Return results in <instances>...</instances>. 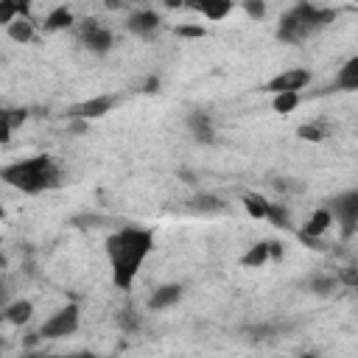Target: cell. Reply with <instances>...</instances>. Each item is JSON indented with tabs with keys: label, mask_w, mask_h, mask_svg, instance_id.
I'll use <instances>...</instances> for the list:
<instances>
[{
	"label": "cell",
	"mask_w": 358,
	"mask_h": 358,
	"mask_svg": "<svg viewBox=\"0 0 358 358\" xmlns=\"http://www.w3.org/2000/svg\"><path fill=\"white\" fill-rule=\"evenodd\" d=\"M224 204L215 199V196H210V193H201V196H196L193 199V210H199V213H218Z\"/></svg>",
	"instance_id": "obj_26"
},
{
	"label": "cell",
	"mask_w": 358,
	"mask_h": 358,
	"mask_svg": "<svg viewBox=\"0 0 358 358\" xmlns=\"http://www.w3.org/2000/svg\"><path fill=\"white\" fill-rule=\"evenodd\" d=\"M31 316H34V302H31V299H14V302H8V305L3 308V319H6L8 324H14V327L28 324Z\"/></svg>",
	"instance_id": "obj_14"
},
{
	"label": "cell",
	"mask_w": 358,
	"mask_h": 358,
	"mask_svg": "<svg viewBox=\"0 0 358 358\" xmlns=\"http://www.w3.org/2000/svg\"><path fill=\"white\" fill-rule=\"evenodd\" d=\"M81 45L90 53H95V56H106L115 48V34L101 20H84V25H81Z\"/></svg>",
	"instance_id": "obj_6"
},
{
	"label": "cell",
	"mask_w": 358,
	"mask_h": 358,
	"mask_svg": "<svg viewBox=\"0 0 358 358\" xmlns=\"http://www.w3.org/2000/svg\"><path fill=\"white\" fill-rule=\"evenodd\" d=\"M11 3L20 8L22 17H31V6H34V0H11Z\"/></svg>",
	"instance_id": "obj_33"
},
{
	"label": "cell",
	"mask_w": 358,
	"mask_h": 358,
	"mask_svg": "<svg viewBox=\"0 0 358 358\" xmlns=\"http://www.w3.org/2000/svg\"><path fill=\"white\" fill-rule=\"evenodd\" d=\"M73 22H76V14L67 8V6H56V8H50L48 11V17H45V31H50V34H56V31H67V28H73Z\"/></svg>",
	"instance_id": "obj_16"
},
{
	"label": "cell",
	"mask_w": 358,
	"mask_h": 358,
	"mask_svg": "<svg viewBox=\"0 0 358 358\" xmlns=\"http://www.w3.org/2000/svg\"><path fill=\"white\" fill-rule=\"evenodd\" d=\"M268 255H271V260H282V243L280 241H268Z\"/></svg>",
	"instance_id": "obj_32"
},
{
	"label": "cell",
	"mask_w": 358,
	"mask_h": 358,
	"mask_svg": "<svg viewBox=\"0 0 358 358\" xmlns=\"http://www.w3.org/2000/svg\"><path fill=\"white\" fill-rule=\"evenodd\" d=\"M182 294H185L182 282H162V285H157V288L151 291V296H148V310H168V308H173V305L182 299Z\"/></svg>",
	"instance_id": "obj_11"
},
{
	"label": "cell",
	"mask_w": 358,
	"mask_h": 358,
	"mask_svg": "<svg viewBox=\"0 0 358 358\" xmlns=\"http://www.w3.org/2000/svg\"><path fill=\"white\" fill-rule=\"evenodd\" d=\"M25 117H28L25 109H11V106L3 109V112H0V140L8 143L11 134H14V129H20V126L25 123Z\"/></svg>",
	"instance_id": "obj_17"
},
{
	"label": "cell",
	"mask_w": 358,
	"mask_h": 358,
	"mask_svg": "<svg viewBox=\"0 0 358 358\" xmlns=\"http://www.w3.org/2000/svg\"><path fill=\"white\" fill-rule=\"evenodd\" d=\"M352 3H358V0H352Z\"/></svg>",
	"instance_id": "obj_37"
},
{
	"label": "cell",
	"mask_w": 358,
	"mask_h": 358,
	"mask_svg": "<svg viewBox=\"0 0 358 358\" xmlns=\"http://www.w3.org/2000/svg\"><path fill=\"white\" fill-rule=\"evenodd\" d=\"M123 3H126V0H103V6H106L109 11H117V8H123Z\"/></svg>",
	"instance_id": "obj_35"
},
{
	"label": "cell",
	"mask_w": 358,
	"mask_h": 358,
	"mask_svg": "<svg viewBox=\"0 0 358 358\" xmlns=\"http://www.w3.org/2000/svg\"><path fill=\"white\" fill-rule=\"evenodd\" d=\"M232 6H235L232 0H187V8H193L196 14H201L210 22H218V20L229 17Z\"/></svg>",
	"instance_id": "obj_13"
},
{
	"label": "cell",
	"mask_w": 358,
	"mask_h": 358,
	"mask_svg": "<svg viewBox=\"0 0 358 358\" xmlns=\"http://www.w3.org/2000/svg\"><path fill=\"white\" fill-rule=\"evenodd\" d=\"M338 282L347 285V288H352V291H358V266L341 268V271H338Z\"/></svg>",
	"instance_id": "obj_30"
},
{
	"label": "cell",
	"mask_w": 358,
	"mask_h": 358,
	"mask_svg": "<svg viewBox=\"0 0 358 358\" xmlns=\"http://www.w3.org/2000/svg\"><path fill=\"white\" fill-rule=\"evenodd\" d=\"M159 14L157 11H151V8H137V11H131L129 14V20H126V28H129V34H134V36H140V39H151L157 31H159Z\"/></svg>",
	"instance_id": "obj_9"
},
{
	"label": "cell",
	"mask_w": 358,
	"mask_h": 358,
	"mask_svg": "<svg viewBox=\"0 0 358 358\" xmlns=\"http://www.w3.org/2000/svg\"><path fill=\"white\" fill-rule=\"evenodd\" d=\"M296 137L305 140V143H322L324 140V129L319 123H302V126H296Z\"/></svg>",
	"instance_id": "obj_25"
},
{
	"label": "cell",
	"mask_w": 358,
	"mask_h": 358,
	"mask_svg": "<svg viewBox=\"0 0 358 358\" xmlns=\"http://www.w3.org/2000/svg\"><path fill=\"white\" fill-rule=\"evenodd\" d=\"M185 123H187V131H190V137H193L196 143L213 145V143L218 140V137H215V123H213V117H210L207 112L193 109V112L185 117Z\"/></svg>",
	"instance_id": "obj_10"
},
{
	"label": "cell",
	"mask_w": 358,
	"mask_h": 358,
	"mask_svg": "<svg viewBox=\"0 0 358 358\" xmlns=\"http://www.w3.org/2000/svg\"><path fill=\"white\" fill-rule=\"evenodd\" d=\"M126 3H140V0H126Z\"/></svg>",
	"instance_id": "obj_36"
},
{
	"label": "cell",
	"mask_w": 358,
	"mask_h": 358,
	"mask_svg": "<svg viewBox=\"0 0 358 358\" xmlns=\"http://www.w3.org/2000/svg\"><path fill=\"white\" fill-rule=\"evenodd\" d=\"M268 260H271V255H268V241H257V243H252V246L243 252L241 266H243V268H260V266H266Z\"/></svg>",
	"instance_id": "obj_18"
},
{
	"label": "cell",
	"mask_w": 358,
	"mask_h": 358,
	"mask_svg": "<svg viewBox=\"0 0 358 358\" xmlns=\"http://www.w3.org/2000/svg\"><path fill=\"white\" fill-rule=\"evenodd\" d=\"M336 224V218H333V213H330V207L324 204V207H319V210H313V215L305 221V227L299 229V241L302 238H322L330 227Z\"/></svg>",
	"instance_id": "obj_12"
},
{
	"label": "cell",
	"mask_w": 358,
	"mask_h": 358,
	"mask_svg": "<svg viewBox=\"0 0 358 358\" xmlns=\"http://www.w3.org/2000/svg\"><path fill=\"white\" fill-rule=\"evenodd\" d=\"M243 11L252 20H263L268 8H266V0H243Z\"/></svg>",
	"instance_id": "obj_29"
},
{
	"label": "cell",
	"mask_w": 358,
	"mask_h": 358,
	"mask_svg": "<svg viewBox=\"0 0 358 358\" xmlns=\"http://www.w3.org/2000/svg\"><path fill=\"white\" fill-rule=\"evenodd\" d=\"M0 176H3V182L8 187H17V190L31 193V196L53 190V187L62 185V171H59V165L48 154H34V157L8 162L0 171Z\"/></svg>",
	"instance_id": "obj_2"
},
{
	"label": "cell",
	"mask_w": 358,
	"mask_h": 358,
	"mask_svg": "<svg viewBox=\"0 0 358 358\" xmlns=\"http://www.w3.org/2000/svg\"><path fill=\"white\" fill-rule=\"evenodd\" d=\"M333 20H336V11L333 8H322V6H316L310 0H299L296 6H291L280 17V22H277V39L285 42V45H299L308 36L319 34L322 28H327Z\"/></svg>",
	"instance_id": "obj_3"
},
{
	"label": "cell",
	"mask_w": 358,
	"mask_h": 358,
	"mask_svg": "<svg viewBox=\"0 0 358 358\" xmlns=\"http://www.w3.org/2000/svg\"><path fill=\"white\" fill-rule=\"evenodd\" d=\"M81 324V308L76 302H67L64 308H59L56 313H50L42 327H39V338H48V341H59V338H67L78 330Z\"/></svg>",
	"instance_id": "obj_4"
},
{
	"label": "cell",
	"mask_w": 358,
	"mask_h": 358,
	"mask_svg": "<svg viewBox=\"0 0 358 358\" xmlns=\"http://www.w3.org/2000/svg\"><path fill=\"white\" fill-rule=\"evenodd\" d=\"M17 17H22V14H20V8H17L11 0H0V25L6 28V25H11Z\"/></svg>",
	"instance_id": "obj_28"
},
{
	"label": "cell",
	"mask_w": 358,
	"mask_h": 358,
	"mask_svg": "<svg viewBox=\"0 0 358 358\" xmlns=\"http://www.w3.org/2000/svg\"><path fill=\"white\" fill-rule=\"evenodd\" d=\"M115 319H117V327H120L123 333H137V330L143 327V319L137 316L134 308H120Z\"/></svg>",
	"instance_id": "obj_23"
},
{
	"label": "cell",
	"mask_w": 358,
	"mask_h": 358,
	"mask_svg": "<svg viewBox=\"0 0 358 358\" xmlns=\"http://www.w3.org/2000/svg\"><path fill=\"white\" fill-rule=\"evenodd\" d=\"M310 70H305V67H285L282 73H277L274 78H268V84H266V92H271V95H277V92H291V90H296V92H302L308 84H310Z\"/></svg>",
	"instance_id": "obj_7"
},
{
	"label": "cell",
	"mask_w": 358,
	"mask_h": 358,
	"mask_svg": "<svg viewBox=\"0 0 358 358\" xmlns=\"http://www.w3.org/2000/svg\"><path fill=\"white\" fill-rule=\"evenodd\" d=\"M338 229L344 238H350L355 229H358V187L352 190H344V193H336L330 201H327Z\"/></svg>",
	"instance_id": "obj_5"
},
{
	"label": "cell",
	"mask_w": 358,
	"mask_h": 358,
	"mask_svg": "<svg viewBox=\"0 0 358 358\" xmlns=\"http://www.w3.org/2000/svg\"><path fill=\"white\" fill-rule=\"evenodd\" d=\"M336 87L344 90V92H355V90H358V53L350 56V59L338 67V73H336Z\"/></svg>",
	"instance_id": "obj_15"
},
{
	"label": "cell",
	"mask_w": 358,
	"mask_h": 358,
	"mask_svg": "<svg viewBox=\"0 0 358 358\" xmlns=\"http://www.w3.org/2000/svg\"><path fill=\"white\" fill-rule=\"evenodd\" d=\"M173 34L182 36V39H204V36H207V28H204V25H190V22H185V25H176Z\"/></svg>",
	"instance_id": "obj_27"
},
{
	"label": "cell",
	"mask_w": 358,
	"mask_h": 358,
	"mask_svg": "<svg viewBox=\"0 0 358 358\" xmlns=\"http://www.w3.org/2000/svg\"><path fill=\"white\" fill-rule=\"evenodd\" d=\"M165 8H187V0H162Z\"/></svg>",
	"instance_id": "obj_34"
},
{
	"label": "cell",
	"mask_w": 358,
	"mask_h": 358,
	"mask_svg": "<svg viewBox=\"0 0 358 358\" xmlns=\"http://www.w3.org/2000/svg\"><path fill=\"white\" fill-rule=\"evenodd\" d=\"M243 210L252 215V218H257V221H266V213H268V199L266 196H260V193H255V190H249V193H243Z\"/></svg>",
	"instance_id": "obj_20"
},
{
	"label": "cell",
	"mask_w": 358,
	"mask_h": 358,
	"mask_svg": "<svg viewBox=\"0 0 358 358\" xmlns=\"http://www.w3.org/2000/svg\"><path fill=\"white\" fill-rule=\"evenodd\" d=\"M266 221L274 224V227H280V229H285V227H291V213H288L285 204H280V201H268Z\"/></svg>",
	"instance_id": "obj_22"
},
{
	"label": "cell",
	"mask_w": 358,
	"mask_h": 358,
	"mask_svg": "<svg viewBox=\"0 0 358 358\" xmlns=\"http://www.w3.org/2000/svg\"><path fill=\"white\" fill-rule=\"evenodd\" d=\"M6 34H8V39H14L20 45L31 42L34 39V22H31V17H17L11 25H6Z\"/></svg>",
	"instance_id": "obj_19"
},
{
	"label": "cell",
	"mask_w": 358,
	"mask_h": 358,
	"mask_svg": "<svg viewBox=\"0 0 358 358\" xmlns=\"http://www.w3.org/2000/svg\"><path fill=\"white\" fill-rule=\"evenodd\" d=\"M159 87H162L159 76H148V78L143 81V92H145V95H154V92H159Z\"/></svg>",
	"instance_id": "obj_31"
},
{
	"label": "cell",
	"mask_w": 358,
	"mask_h": 358,
	"mask_svg": "<svg viewBox=\"0 0 358 358\" xmlns=\"http://www.w3.org/2000/svg\"><path fill=\"white\" fill-rule=\"evenodd\" d=\"M299 101H302V92H296V90H291V92H277V95L271 98V109H274L277 115H288V112H294V109L299 106Z\"/></svg>",
	"instance_id": "obj_21"
},
{
	"label": "cell",
	"mask_w": 358,
	"mask_h": 358,
	"mask_svg": "<svg viewBox=\"0 0 358 358\" xmlns=\"http://www.w3.org/2000/svg\"><path fill=\"white\" fill-rule=\"evenodd\" d=\"M151 249H154V229H148V227L126 224L106 238V260H109L115 288L129 291L134 285Z\"/></svg>",
	"instance_id": "obj_1"
},
{
	"label": "cell",
	"mask_w": 358,
	"mask_h": 358,
	"mask_svg": "<svg viewBox=\"0 0 358 358\" xmlns=\"http://www.w3.org/2000/svg\"><path fill=\"white\" fill-rule=\"evenodd\" d=\"M336 285H338V277H322V274H316V277L308 280V288H310L313 294H319V296L336 291Z\"/></svg>",
	"instance_id": "obj_24"
},
{
	"label": "cell",
	"mask_w": 358,
	"mask_h": 358,
	"mask_svg": "<svg viewBox=\"0 0 358 358\" xmlns=\"http://www.w3.org/2000/svg\"><path fill=\"white\" fill-rule=\"evenodd\" d=\"M115 103H117V98H115V95H92V98H87V101H81V103L70 106L67 117L98 120V117H103L106 112H112V109H115Z\"/></svg>",
	"instance_id": "obj_8"
}]
</instances>
